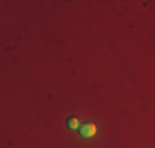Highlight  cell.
Instances as JSON below:
<instances>
[{"instance_id":"cell-1","label":"cell","mask_w":155,"mask_h":148,"mask_svg":"<svg viewBox=\"0 0 155 148\" xmlns=\"http://www.w3.org/2000/svg\"><path fill=\"white\" fill-rule=\"evenodd\" d=\"M78 128H79L81 137H84V138H91V137L96 135V125L93 122H84V124H81Z\"/></svg>"},{"instance_id":"cell-2","label":"cell","mask_w":155,"mask_h":148,"mask_svg":"<svg viewBox=\"0 0 155 148\" xmlns=\"http://www.w3.org/2000/svg\"><path fill=\"white\" fill-rule=\"evenodd\" d=\"M66 125H68V128H71V130H76V128L79 127V120H78L76 117H69L68 120H66Z\"/></svg>"}]
</instances>
